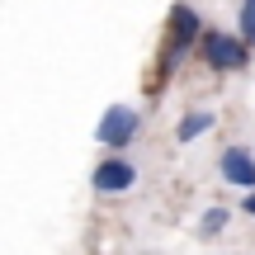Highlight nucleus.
<instances>
[{
  "mask_svg": "<svg viewBox=\"0 0 255 255\" xmlns=\"http://www.w3.org/2000/svg\"><path fill=\"white\" fill-rule=\"evenodd\" d=\"M218 170H222V180L237 184V189H255V156L246 151V146H227L222 161H218Z\"/></svg>",
  "mask_w": 255,
  "mask_h": 255,
  "instance_id": "39448f33",
  "label": "nucleus"
},
{
  "mask_svg": "<svg viewBox=\"0 0 255 255\" xmlns=\"http://www.w3.org/2000/svg\"><path fill=\"white\" fill-rule=\"evenodd\" d=\"M199 38H203V24H199V14H194V5H184V0L170 5V14H165V52H161V66H156V85L194 52Z\"/></svg>",
  "mask_w": 255,
  "mask_h": 255,
  "instance_id": "f257e3e1",
  "label": "nucleus"
},
{
  "mask_svg": "<svg viewBox=\"0 0 255 255\" xmlns=\"http://www.w3.org/2000/svg\"><path fill=\"white\" fill-rule=\"evenodd\" d=\"M142 132V114L128 109V104H109L104 109L100 128H95V137H100V146H109V151H123V146H132V137Z\"/></svg>",
  "mask_w": 255,
  "mask_h": 255,
  "instance_id": "7ed1b4c3",
  "label": "nucleus"
},
{
  "mask_svg": "<svg viewBox=\"0 0 255 255\" xmlns=\"http://www.w3.org/2000/svg\"><path fill=\"white\" fill-rule=\"evenodd\" d=\"M227 222H232V213H227V208H208V213H203V222H199V237H203V241H213L222 227H227Z\"/></svg>",
  "mask_w": 255,
  "mask_h": 255,
  "instance_id": "0eeeda50",
  "label": "nucleus"
},
{
  "mask_svg": "<svg viewBox=\"0 0 255 255\" xmlns=\"http://www.w3.org/2000/svg\"><path fill=\"white\" fill-rule=\"evenodd\" d=\"M199 57L213 71H241L251 62V43L241 33H222V28H203L199 38Z\"/></svg>",
  "mask_w": 255,
  "mask_h": 255,
  "instance_id": "f03ea898",
  "label": "nucleus"
},
{
  "mask_svg": "<svg viewBox=\"0 0 255 255\" xmlns=\"http://www.w3.org/2000/svg\"><path fill=\"white\" fill-rule=\"evenodd\" d=\"M90 184H95L100 194H128V189L137 184V165L128 161V156H119V151H114V156H104V161L95 165Z\"/></svg>",
  "mask_w": 255,
  "mask_h": 255,
  "instance_id": "20e7f679",
  "label": "nucleus"
},
{
  "mask_svg": "<svg viewBox=\"0 0 255 255\" xmlns=\"http://www.w3.org/2000/svg\"><path fill=\"white\" fill-rule=\"evenodd\" d=\"M237 33L255 43V0H241V14H237Z\"/></svg>",
  "mask_w": 255,
  "mask_h": 255,
  "instance_id": "6e6552de",
  "label": "nucleus"
},
{
  "mask_svg": "<svg viewBox=\"0 0 255 255\" xmlns=\"http://www.w3.org/2000/svg\"><path fill=\"white\" fill-rule=\"evenodd\" d=\"M241 208H246L251 218H255V189H246V203H241Z\"/></svg>",
  "mask_w": 255,
  "mask_h": 255,
  "instance_id": "1a4fd4ad",
  "label": "nucleus"
},
{
  "mask_svg": "<svg viewBox=\"0 0 255 255\" xmlns=\"http://www.w3.org/2000/svg\"><path fill=\"white\" fill-rule=\"evenodd\" d=\"M218 123V114L213 109H199V114H184L180 123H175V142H194V137H203L208 128Z\"/></svg>",
  "mask_w": 255,
  "mask_h": 255,
  "instance_id": "423d86ee",
  "label": "nucleus"
}]
</instances>
